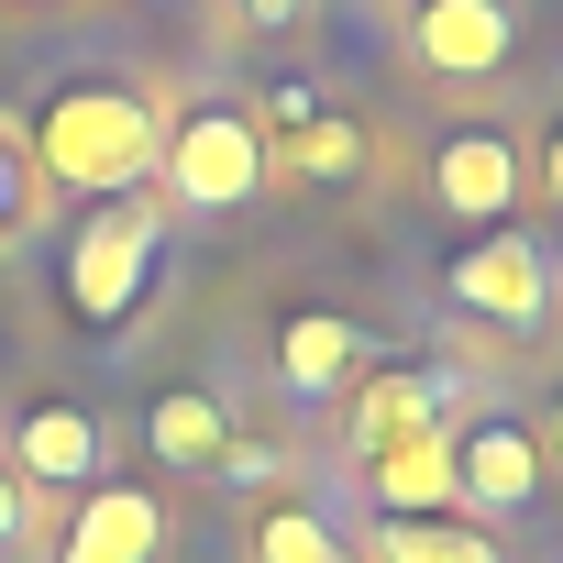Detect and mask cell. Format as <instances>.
<instances>
[{
  "instance_id": "obj_1",
  "label": "cell",
  "mask_w": 563,
  "mask_h": 563,
  "mask_svg": "<svg viewBox=\"0 0 563 563\" xmlns=\"http://www.w3.org/2000/svg\"><path fill=\"white\" fill-rule=\"evenodd\" d=\"M155 144H166V122L133 100V89H67L45 122H34V155H45V177L56 188H78V199H133L144 177H155Z\"/></svg>"
},
{
  "instance_id": "obj_2",
  "label": "cell",
  "mask_w": 563,
  "mask_h": 563,
  "mask_svg": "<svg viewBox=\"0 0 563 563\" xmlns=\"http://www.w3.org/2000/svg\"><path fill=\"white\" fill-rule=\"evenodd\" d=\"M155 243H166V210H155V199L89 210V232L67 243V310H78V321H122V310L144 299V276H155Z\"/></svg>"
},
{
  "instance_id": "obj_3",
  "label": "cell",
  "mask_w": 563,
  "mask_h": 563,
  "mask_svg": "<svg viewBox=\"0 0 563 563\" xmlns=\"http://www.w3.org/2000/svg\"><path fill=\"white\" fill-rule=\"evenodd\" d=\"M155 166H166V199H177V210H243V199L265 188V133H254L243 111H188V122L155 144Z\"/></svg>"
},
{
  "instance_id": "obj_4",
  "label": "cell",
  "mask_w": 563,
  "mask_h": 563,
  "mask_svg": "<svg viewBox=\"0 0 563 563\" xmlns=\"http://www.w3.org/2000/svg\"><path fill=\"white\" fill-rule=\"evenodd\" d=\"M453 299H464L475 321H497V332H530V321L552 310V254L497 221V232H475V243L453 254Z\"/></svg>"
},
{
  "instance_id": "obj_5",
  "label": "cell",
  "mask_w": 563,
  "mask_h": 563,
  "mask_svg": "<svg viewBox=\"0 0 563 563\" xmlns=\"http://www.w3.org/2000/svg\"><path fill=\"white\" fill-rule=\"evenodd\" d=\"M519 144L497 133V122H464V133H442V155H431V199L453 210V221H475V232H497L508 210H519Z\"/></svg>"
},
{
  "instance_id": "obj_6",
  "label": "cell",
  "mask_w": 563,
  "mask_h": 563,
  "mask_svg": "<svg viewBox=\"0 0 563 563\" xmlns=\"http://www.w3.org/2000/svg\"><path fill=\"white\" fill-rule=\"evenodd\" d=\"M453 497L464 508H530L541 497V431L530 420H508V409H486V420H464L453 431Z\"/></svg>"
},
{
  "instance_id": "obj_7",
  "label": "cell",
  "mask_w": 563,
  "mask_h": 563,
  "mask_svg": "<svg viewBox=\"0 0 563 563\" xmlns=\"http://www.w3.org/2000/svg\"><path fill=\"white\" fill-rule=\"evenodd\" d=\"M409 45H420V67H442V78H497L508 45H519V23H508V0H420V12H409Z\"/></svg>"
},
{
  "instance_id": "obj_8",
  "label": "cell",
  "mask_w": 563,
  "mask_h": 563,
  "mask_svg": "<svg viewBox=\"0 0 563 563\" xmlns=\"http://www.w3.org/2000/svg\"><path fill=\"white\" fill-rule=\"evenodd\" d=\"M365 486H376V508H387V519H453V508H464V497H453V431L431 420V431H409V442L365 453Z\"/></svg>"
},
{
  "instance_id": "obj_9",
  "label": "cell",
  "mask_w": 563,
  "mask_h": 563,
  "mask_svg": "<svg viewBox=\"0 0 563 563\" xmlns=\"http://www.w3.org/2000/svg\"><path fill=\"white\" fill-rule=\"evenodd\" d=\"M155 541H166V508L144 486H89L67 519V563H155Z\"/></svg>"
},
{
  "instance_id": "obj_10",
  "label": "cell",
  "mask_w": 563,
  "mask_h": 563,
  "mask_svg": "<svg viewBox=\"0 0 563 563\" xmlns=\"http://www.w3.org/2000/svg\"><path fill=\"white\" fill-rule=\"evenodd\" d=\"M12 475H34V486H100V420L67 409V398H45L12 431Z\"/></svg>"
},
{
  "instance_id": "obj_11",
  "label": "cell",
  "mask_w": 563,
  "mask_h": 563,
  "mask_svg": "<svg viewBox=\"0 0 563 563\" xmlns=\"http://www.w3.org/2000/svg\"><path fill=\"white\" fill-rule=\"evenodd\" d=\"M354 321H332V310H299L288 332H276V387H299V398H332L343 376H354Z\"/></svg>"
},
{
  "instance_id": "obj_12",
  "label": "cell",
  "mask_w": 563,
  "mask_h": 563,
  "mask_svg": "<svg viewBox=\"0 0 563 563\" xmlns=\"http://www.w3.org/2000/svg\"><path fill=\"white\" fill-rule=\"evenodd\" d=\"M144 442H155L177 475H199V464H221L232 420H221V398H210V387H166V398H155V420H144Z\"/></svg>"
},
{
  "instance_id": "obj_13",
  "label": "cell",
  "mask_w": 563,
  "mask_h": 563,
  "mask_svg": "<svg viewBox=\"0 0 563 563\" xmlns=\"http://www.w3.org/2000/svg\"><path fill=\"white\" fill-rule=\"evenodd\" d=\"M431 420H442V376H376L354 398V453H387V442H409Z\"/></svg>"
},
{
  "instance_id": "obj_14",
  "label": "cell",
  "mask_w": 563,
  "mask_h": 563,
  "mask_svg": "<svg viewBox=\"0 0 563 563\" xmlns=\"http://www.w3.org/2000/svg\"><path fill=\"white\" fill-rule=\"evenodd\" d=\"M376 563H497V541L464 519H376Z\"/></svg>"
},
{
  "instance_id": "obj_15",
  "label": "cell",
  "mask_w": 563,
  "mask_h": 563,
  "mask_svg": "<svg viewBox=\"0 0 563 563\" xmlns=\"http://www.w3.org/2000/svg\"><path fill=\"white\" fill-rule=\"evenodd\" d=\"M254 563H354V552H343V530H332V519H310V508H265Z\"/></svg>"
},
{
  "instance_id": "obj_16",
  "label": "cell",
  "mask_w": 563,
  "mask_h": 563,
  "mask_svg": "<svg viewBox=\"0 0 563 563\" xmlns=\"http://www.w3.org/2000/svg\"><path fill=\"white\" fill-rule=\"evenodd\" d=\"M288 166H299V177H354V166H365V133L332 122V111H310V122H288Z\"/></svg>"
},
{
  "instance_id": "obj_17",
  "label": "cell",
  "mask_w": 563,
  "mask_h": 563,
  "mask_svg": "<svg viewBox=\"0 0 563 563\" xmlns=\"http://www.w3.org/2000/svg\"><path fill=\"white\" fill-rule=\"evenodd\" d=\"M221 475H232V486H276V453H265V442H221Z\"/></svg>"
},
{
  "instance_id": "obj_18",
  "label": "cell",
  "mask_w": 563,
  "mask_h": 563,
  "mask_svg": "<svg viewBox=\"0 0 563 563\" xmlns=\"http://www.w3.org/2000/svg\"><path fill=\"white\" fill-rule=\"evenodd\" d=\"M12 541H23V475L0 464V552H12Z\"/></svg>"
},
{
  "instance_id": "obj_19",
  "label": "cell",
  "mask_w": 563,
  "mask_h": 563,
  "mask_svg": "<svg viewBox=\"0 0 563 563\" xmlns=\"http://www.w3.org/2000/svg\"><path fill=\"white\" fill-rule=\"evenodd\" d=\"M541 188H552V210H563V122H552V144H541Z\"/></svg>"
},
{
  "instance_id": "obj_20",
  "label": "cell",
  "mask_w": 563,
  "mask_h": 563,
  "mask_svg": "<svg viewBox=\"0 0 563 563\" xmlns=\"http://www.w3.org/2000/svg\"><path fill=\"white\" fill-rule=\"evenodd\" d=\"M243 12H254V23H299V0H243Z\"/></svg>"
},
{
  "instance_id": "obj_21",
  "label": "cell",
  "mask_w": 563,
  "mask_h": 563,
  "mask_svg": "<svg viewBox=\"0 0 563 563\" xmlns=\"http://www.w3.org/2000/svg\"><path fill=\"white\" fill-rule=\"evenodd\" d=\"M552 464H563V398H552Z\"/></svg>"
}]
</instances>
